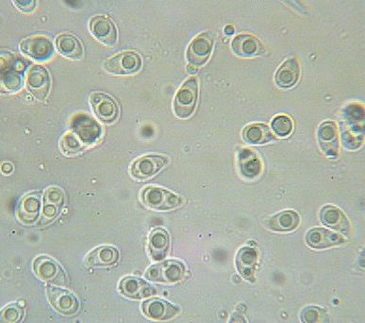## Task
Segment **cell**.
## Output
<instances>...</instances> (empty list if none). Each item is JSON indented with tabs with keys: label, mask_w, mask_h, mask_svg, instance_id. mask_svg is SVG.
Instances as JSON below:
<instances>
[{
	"label": "cell",
	"mask_w": 365,
	"mask_h": 323,
	"mask_svg": "<svg viewBox=\"0 0 365 323\" xmlns=\"http://www.w3.org/2000/svg\"><path fill=\"white\" fill-rule=\"evenodd\" d=\"M197 99H199V82L196 77L189 78L178 89L176 94L174 113L176 117L186 120L196 111Z\"/></svg>",
	"instance_id": "obj_1"
},
{
	"label": "cell",
	"mask_w": 365,
	"mask_h": 323,
	"mask_svg": "<svg viewBox=\"0 0 365 323\" xmlns=\"http://www.w3.org/2000/svg\"><path fill=\"white\" fill-rule=\"evenodd\" d=\"M140 199L145 206L156 211H169L178 208L183 203L182 199L175 193L157 187L144 188L140 194Z\"/></svg>",
	"instance_id": "obj_2"
},
{
	"label": "cell",
	"mask_w": 365,
	"mask_h": 323,
	"mask_svg": "<svg viewBox=\"0 0 365 323\" xmlns=\"http://www.w3.org/2000/svg\"><path fill=\"white\" fill-rule=\"evenodd\" d=\"M185 266L177 260H166L151 266L145 273L148 281L159 284H177L185 278Z\"/></svg>",
	"instance_id": "obj_3"
},
{
	"label": "cell",
	"mask_w": 365,
	"mask_h": 323,
	"mask_svg": "<svg viewBox=\"0 0 365 323\" xmlns=\"http://www.w3.org/2000/svg\"><path fill=\"white\" fill-rule=\"evenodd\" d=\"M215 41V34L213 31H204L194 37L186 51L189 64L194 67L204 66L212 55Z\"/></svg>",
	"instance_id": "obj_4"
},
{
	"label": "cell",
	"mask_w": 365,
	"mask_h": 323,
	"mask_svg": "<svg viewBox=\"0 0 365 323\" xmlns=\"http://www.w3.org/2000/svg\"><path fill=\"white\" fill-rule=\"evenodd\" d=\"M142 67V59L134 51H123L107 59L104 62L103 69L108 73L113 75H132L137 73Z\"/></svg>",
	"instance_id": "obj_5"
},
{
	"label": "cell",
	"mask_w": 365,
	"mask_h": 323,
	"mask_svg": "<svg viewBox=\"0 0 365 323\" xmlns=\"http://www.w3.org/2000/svg\"><path fill=\"white\" fill-rule=\"evenodd\" d=\"M164 155H148L135 160L131 166V175L138 181H145L158 174L169 164Z\"/></svg>",
	"instance_id": "obj_6"
},
{
	"label": "cell",
	"mask_w": 365,
	"mask_h": 323,
	"mask_svg": "<svg viewBox=\"0 0 365 323\" xmlns=\"http://www.w3.org/2000/svg\"><path fill=\"white\" fill-rule=\"evenodd\" d=\"M34 271L38 278L47 284L63 287L67 282L66 274L63 268L48 257H39L34 263Z\"/></svg>",
	"instance_id": "obj_7"
},
{
	"label": "cell",
	"mask_w": 365,
	"mask_h": 323,
	"mask_svg": "<svg viewBox=\"0 0 365 323\" xmlns=\"http://www.w3.org/2000/svg\"><path fill=\"white\" fill-rule=\"evenodd\" d=\"M89 103L94 115L102 123L112 124L119 117V107L115 99L103 92H93L89 96Z\"/></svg>",
	"instance_id": "obj_8"
},
{
	"label": "cell",
	"mask_w": 365,
	"mask_h": 323,
	"mask_svg": "<svg viewBox=\"0 0 365 323\" xmlns=\"http://www.w3.org/2000/svg\"><path fill=\"white\" fill-rule=\"evenodd\" d=\"M21 52L36 62L50 60L54 55V45L48 37L34 35L20 43Z\"/></svg>",
	"instance_id": "obj_9"
},
{
	"label": "cell",
	"mask_w": 365,
	"mask_h": 323,
	"mask_svg": "<svg viewBox=\"0 0 365 323\" xmlns=\"http://www.w3.org/2000/svg\"><path fill=\"white\" fill-rule=\"evenodd\" d=\"M50 85V73L44 66L34 64L27 72V88L38 101H45L47 99Z\"/></svg>",
	"instance_id": "obj_10"
},
{
	"label": "cell",
	"mask_w": 365,
	"mask_h": 323,
	"mask_svg": "<svg viewBox=\"0 0 365 323\" xmlns=\"http://www.w3.org/2000/svg\"><path fill=\"white\" fill-rule=\"evenodd\" d=\"M47 295L52 308L64 316H72L80 308V303L76 296L69 290L57 287V285L48 287Z\"/></svg>",
	"instance_id": "obj_11"
},
{
	"label": "cell",
	"mask_w": 365,
	"mask_h": 323,
	"mask_svg": "<svg viewBox=\"0 0 365 323\" xmlns=\"http://www.w3.org/2000/svg\"><path fill=\"white\" fill-rule=\"evenodd\" d=\"M92 35L105 45H115L117 42V29L109 16L96 15L89 21Z\"/></svg>",
	"instance_id": "obj_12"
},
{
	"label": "cell",
	"mask_w": 365,
	"mask_h": 323,
	"mask_svg": "<svg viewBox=\"0 0 365 323\" xmlns=\"http://www.w3.org/2000/svg\"><path fill=\"white\" fill-rule=\"evenodd\" d=\"M64 204V191L59 187H51L45 191L41 225H47L58 217Z\"/></svg>",
	"instance_id": "obj_13"
},
{
	"label": "cell",
	"mask_w": 365,
	"mask_h": 323,
	"mask_svg": "<svg viewBox=\"0 0 365 323\" xmlns=\"http://www.w3.org/2000/svg\"><path fill=\"white\" fill-rule=\"evenodd\" d=\"M143 313L153 320H169L180 313V308L169 301L152 298L142 304Z\"/></svg>",
	"instance_id": "obj_14"
},
{
	"label": "cell",
	"mask_w": 365,
	"mask_h": 323,
	"mask_svg": "<svg viewBox=\"0 0 365 323\" xmlns=\"http://www.w3.org/2000/svg\"><path fill=\"white\" fill-rule=\"evenodd\" d=\"M119 292L122 295L132 300H142L156 294L152 285L137 277H127L119 285Z\"/></svg>",
	"instance_id": "obj_15"
},
{
	"label": "cell",
	"mask_w": 365,
	"mask_h": 323,
	"mask_svg": "<svg viewBox=\"0 0 365 323\" xmlns=\"http://www.w3.org/2000/svg\"><path fill=\"white\" fill-rule=\"evenodd\" d=\"M231 50L239 57L251 58L262 55L264 47L261 40L251 34H239L231 42Z\"/></svg>",
	"instance_id": "obj_16"
},
{
	"label": "cell",
	"mask_w": 365,
	"mask_h": 323,
	"mask_svg": "<svg viewBox=\"0 0 365 323\" xmlns=\"http://www.w3.org/2000/svg\"><path fill=\"white\" fill-rule=\"evenodd\" d=\"M306 242L315 250H324L345 243V239L326 229L315 228L308 231Z\"/></svg>",
	"instance_id": "obj_17"
},
{
	"label": "cell",
	"mask_w": 365,
	"mask_h": 323,
	"mask_svg": "<svg viewBox=\"0 0 365 323\" xmlns=\"http://www.w3.org/2000/svg\"><path fill=\"white\" fill-rule=\"evenodd\" d=\"M170 238L164 229L156 228L148 236V250L151 259L162 261L169 252Z\"/></svg>",
	"instance_id": "obj_18"
},
{
	"label": "cell",
	"mask_w": 365,
	"mask_h": 323,
	"mask_svg": "<svg viewBox=\"0 0 365 323\" xmlns=\"http://www.w3.org/2000/svg\"><path fill=\"white\" fill-rule=\"evenodd\" d=\"M41 211V194L31 193L19 203L17 219L23 224L31 225L39 219Z\"/></svg>",
	"instance_id": "obj_19"
},
{
	"label": "cell",
	"mask_w": 365,
	"mask_h": 323,
	"mask_svg": "<svg viewBox=\"0 0 365 323\" xmlns=\"http://www.w3.org/2000/svg\"><path fill=\"white\" fill-rule=\"evenodd\" d=\"M259 255L256 250L243 247L238 252L236 266L241 275L250 282L255 281V273L258 266Z\"/></svg>",
	"instance_id": "obj_20"
},
{
	"label": "cell",
	"mask_w": 365,
	"mask_h": 323,
	"mask_svg": "<svg viewBox=\"0 0 365 323\" xmlns=\"http://www.w3.org/2000/svg\"><path fill=\"white\" fill-rule=\"evenodd\" d=\"M58 52L70 60H80L85 56V48L80 40L71 34H62L55 41Z\"/></svg>",
	"instance_id": "obj_21"
},
{
	"label": "cell",
	"mask_w": 365,
	"mask_h": 323,
	"mask_svg": "<svg viewBox=\"0 0 365 323\" xmlns=\"http://www.w3.org/2000/svg\"><path fill=\"white\" fill-rule=\"evenodd\" d=\"M318 141L321 149L327 155L335 157L339 152V140L336 124L328 121L324 122L318 130Z\"/></svg>",
	"instance_id": "obj_22"
},
{
	"label": "cell",
	"mask_w": 365,
	"mask_h": 323,
	"mask_svg": "<svg viewBox=\"0 0 365 323\" xmlns=\"http://www.w3.org/2000/svg\"><path fill=\"white\" fill-rule=\"evenodd\" d=\"M320 220L327 227L342 231L343 234H348L350 230V220L336 206H324L320 211Z\"/></svg>",
	"instance_id": "obj_23"
},
{
	"label": "cell",
	"mask_w": 365,
	"mask_h": 323,
	"mask_svg": "<svg viewBox=\"0 0 365 323\" xmlns=\"http://www.w3.org/2000/svg\"><path fill=\"white\" fill-rule=\"evenodd\" d=\"M299 77V64L293 58L288 59L281 64L275 73V80L278 87L287 89L296 85Z\"/></svg>",
	"instance_id": "obj_24"
},
{
	"label": "cell",
	"mask_w": 365,
	"mask_h": 323,
	"mask_svg": "<svg viewBox=\"0 0 365 323\" xmlns=\"http://www.w3.org/2000/svg\"><path fill=\"white\" fill-rule=\"evenodd\" d=\"M118 250L112 246H100L92 250L86 257V265L90 268H102L117 263Z\"/></svg>",
	"instance_id": "obj_25"
},
{
	"label": "cell",
	"mask_w": 365,
	"mask_h": 323,
	"mask_svg": "<svg viewBox=\"0 0 365 323\" xmlns=\"http://www.w3.org/2000/svg\"><path fill=\"white\" fill-rule=\"evenodd\" d=\"M300 217L299 214L292 210L278 213L266 220L267 228L275 231L289 233L299 227Z\"/></svg>",
	"instance_id": "obj_26"
},
{
	"label": "cell",
	"mask_w": 365,
	"mask_h": 323,
	"mask_svg": "<svg viewBox=\"0 0 365 323\" xmlns=\"http://www.w3.org/2000/svg\"><path fill=\"white\" fill-rule=\"evenodd\" d=\"M243 138L250 145H264L274 141V134L266 125L254 123L247 126L243 131Z\"/></svg>",
	"instance_id": "obj_27"
},
{
	"label": "cell",
	"mask_w": 365,
	"mask_h": 323,
	"mask_svg": "<svg viewBox=\"0 0 365 323\" xmlns=\"http://www.w3.org/2000/svg\"><path fill=\"white\" fill-rule=\"evenodd\" d=\"M62 152L64 155L74 156L80 155L86 149V145L81 141L74 131H67L59 142Z\"/></svg>",
	"instance_id": "obj_28"
},
{
	"label": "cell",
	"mask_w": 365,
	"mask_h": 323,
	"mask_svg": "<svg viewBox=\"0 0 365 323\" xmlns=\"http://www.w3.org/2000/svg\"><path fill=\"white\" fill-rule=\"evenodd\" d=\"M272 129L275 136L288 137L294 131V123L288 115H278L272 121Z\"/></svg>",
	"instance_id": "obj_29"
},
{
	"label": "cell",
	"mask_w": 365,
	"mask_h": 323,
	"mask_svg": "<svg viewBox=\"0 0 365 323\" xmlns=\"http://www.w3.org/2000/svg\"><path fill=\"white\" fill-rule=\"evenodd\" d=\"M327 313L315 306H309L302 311L301 320L303 322L313 323L327 322Z\"/></svg>",
	"instance_id": "obj_30"
},
{
	"label": "cell",
	"mask_w": 365,
	"mask_h": 323,
	"mask_svg": "<svg viewBox=\"0 0 365 323\" xmlns=\"http://www.w3.org/2000/svg\"><path fill=\"white\" fill-rule=\"evenodd\" d=\"M23 317V310L18 304H10L1 313V322L15 323L20 322Z\"/></svg>",
	"instance_id": "obj_31"
},
{
	"label": "cell",
	"mask_w": 365,
	"mask_h": 323,
	"mask_svg": "<svg viewBox=\"0 0 365 323\" xmlns=\"http://www.w3.org/2000/svg\"><path fill=\"white\" fill-rule=\"evenodd\" d=\"M15 6L24 13H31L36 7V1L29 0V1H15Z\"/></svg>",
	"instance_id": "obj_32"
},
{
	"label": "cell",
	"mask_w": 365,
	"mask_h": 323,
	"mask_svg": "<svg viewBox=\"0 0 365 323\" xmlns=\"http://www.w3.org/2000/svg\"><path fill=\"white\" fill-rule=\"evenodd\" d=\"M13 171V166L10 163H4L1 166L2 173L5 175H9L12 173Z\"/></svg>",
	"instance_id": "obj_33"
},
{
	"label": "cell",
	"mask_w": 365,
	"mask_h": 323,
	"mask_svg": "<svg viewBox=\"0 0 365 323\" xmlns=\"http://www.w3.org/2000/svg\"><path fill=\"white\" fill-rule=\"evenodd\" d=\"M224 31H225L227 35H232L235 31L234 27L232 25L226 26V28L224 29Z\"/></svg>",
	"instance_id": "obj_34"
}]
</instances>
